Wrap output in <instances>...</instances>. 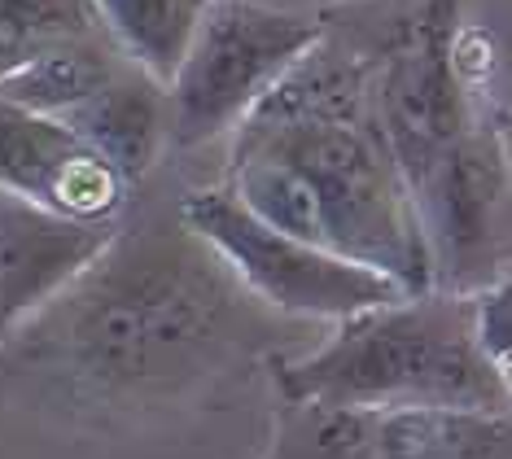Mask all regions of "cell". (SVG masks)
<instances>
[{"mask_svg":"<svg viewBox=\"0 0 512 459\" xmlns=\"http://www.w3.org/2000/svg\"><path fill=\"white\" fill-rule=\"evenodd\" d=\"M232 153H267L311 184L333 254L429 293V254L412 188L372 110V62L346 53L329 27L241 119Z\"/></svg>","mask_w":512,"mask_h":459,"instance_id":"obj_2","label":"cell"},{"mask_svg":"<svg viewBox=\"0 0 512 459\" xmlns=\"http://www.w3.org/2000/svg\"><path fill=\"white\" fill-rule=\"evenodd\" d=\"M456 31L460 0H416L372 66V110L403 180L482 123L469 75L456 62Z\"/></svg>","mask_w":512,"mask_h":459,"instance_id":"obj_7","label":"cell"},{"mask_svg":"<svg viewBox=\"0 0 512 459\" xmlns=\"http://www.w3.org/2000/svg\"><path fill=\"white\" fill-rule=\"evenodd\" d=\"M27 53L71 40H106L92 0H5Z\"/></svg>","mask_w":512,"mask_h":459,"instance_id":"obj_14","label":"cell"},{"mask_svg":"<svg viewBox=\"0 0 512 459\" xmlns=\"http://www.w3.org/2000/svg\"><path fill=\"white\" fill-rule=\"evenodd\" d=\"M267 459H512L508 411L285 403Z\"/></svg>","mask_w":512,"mask_h":459,"instance_id":"obj_8","label":"cell"},{"mask_svg":"<svg viewBox=\"0 0 512 459\" xmlns=\"http://www.w3.org/2000/svg\"><path fill=\"white\" fill-rule=\"evenodd\" d=\"M22 57H27V44H22L14 18H9L5 0H0V70H9L14 62H22Z\"/></svg>","mask_w":512,"mask_h":459,"instance_id":"obj_16","label":"cell"},{"mask_svg":"<svg viewBox=\"0 0 512 459\" xmlns=\"http://www.w3.org/2000/svg\"><path fill=\"white\" fill-rule=\"evenodd\" d=\"M180 223L202 237L232 267L263 306L281 315H311V320H346L368 306H386L407 293L390 276L364 263L320 250L311 241L285 237L254 219L237 197L219 188H197L180 202Z\"/></svg>","mask_w":512,"mask_h":459,"instance_id":"obj_5","label":"cell"},{"mask_svg":"<svg viewBox=\"0 0 512 459\" xmlns=\"http://www.w3.org/2000/svg\"><path fill=\"white\" fill-rule=\"evenodd\" d=\"M114 232V219H66L0 188V341L14 337L40 306L97 263Z\"/></svg>","mask_w":512,"mask_h":459,"instance_id":"obj_10","label":"cell"},{"mask_svg":"<svg viewBox=\"0 0 512 459\" xmlns=\"http://www.w3.org/2000/svg\"><path fill=\"white\" fill-rule=\"evenodd\" d=\"M324 35L311 14L259 0H206L167 92V140L206 145L237 132L272 84Z\"/></svg>","mask_w":512,"mask_h":459,"instance_id":"obj_4","label":"cell"},{"mask_svg":"<svg viewBox=\"0 0 512 459\" xmlns=\"http://www.w3.org/2000/svg\"><path fill=\"white\" fill-rule=\"evenodd\" d=\"M473 333H477V346L486 350V359L508 372V355H512V285H508V276L473 293Z\"/></svg>","mask_w":512,"mask_h":459,"instance_id":"obj_15","label":"cell"},{"mask_svg":"<svg viewBox=\"0 0 512 459\" xmlns=\"http://www.w3.org/2000/svg\"><path fill=\"white\" fill-rule=\"evenodd\" d=\"M62 123L84 140L92 153L110 162L119 171V180L132 188L141 184L149 171L158 167L167 140V92L162 84L145 75L141 66H132L123 57L110 70V79L92 97L62 114Z\"/></svg>","mask_w":512,"mask_h":459,"instance_id":"obj_11","label":"cell"},{"mask_svg":"<svg viewBox=\"0 0 512 459\" xmlns=\"http://www.w3.org/2000/svg\"><path fill=\"white\" fill-rule=\"evenodd\" d=\"M434 289L477 293L508 276V145L477 123L407 180Z\"/></svg>","mask_w":512,"mask_h":459,"instance_id":"obj_6","label":"cell"},{"mask_svg":"<svg viewBox=\"0 0 512 459\" xmlns=\"http://www.w3.org/2000/svg\"><path fill=\"white\" fill-rule=\"evenodd\" d=\"M202 5L206 0H92L101 31L119 44L127 62L141 66L162 88L171 84L184 49H189Z\"/></svg>","mask_w":512,"mask_h":459,"instance_id":"obj_13","label":"cell"},{"mask_svg":"<svg viewBox=\"0 0 512 459\" xmlns=\"http://www.w3.org/2000/svg\"><path fill=\"white\" fill-rule=\"evenodd\" d=\"M114 66H119V57H110L106 40L49 44V49H36L9 70H0V101L62 119L71 105H79L106 84Z\"/></svg>","mask_w":512,"mask_h":459,"instance_id":"obj_12","label":"cell"},{"mask_svg":"<svg viewBox=\"0 0 512 459\" xmlns=\"http://www.w3.org/2000/svg\"><path fill=\"white\" fill-rule=\"evenodd\" d=\"M259 298L189 228L114 232L49 306L18 328V350L92 398H149L202 381L259 337Z\"/></svg>","mask_w":512,"mask_h":459,"instance_id":"obj_1","label":"cell"},{"mask_svg":"<svg viewBox=\"0 0 512 459\" xmlns=\"http://www.w3.org/2000/svg\"><path fill=\"white\" fill-rule=\"evenodd\" d=\"M0 188L53 215L110 223L127 202V184L53 114L0 101Z\"/></svg>","mask_w":512,"mask_h":459,"instance_id":"obj_9","label":"cell"},{"mask_svg":"<svg viewBox=\"0 0 512 459\" xmlns=\"http://www.w3.org/2000/svg\"><path fill=\"white\" fill-rule=\"evenodd\" d=\"M285 403L456 407L504 416L508 372L473 333V293H407L337 320L311 355L276 368Z\"/></svg>","mask_w":512,"mask_h":459,"instance_id":"obj_3","label":"cell"}]
</instances>
